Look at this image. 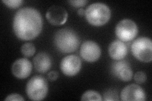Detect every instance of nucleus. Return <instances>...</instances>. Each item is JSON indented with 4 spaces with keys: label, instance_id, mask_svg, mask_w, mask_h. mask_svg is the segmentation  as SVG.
Here are the masks:
<instances>
[{
    "label": "nucleus",
    "instance_id": "obj_15",
    "mask_svg": "<svg viewBox=\"0 0 152 101\" xmlns=\"http://www.w3.org/2000/svg\"><path fill=\"white\" fill-rule=\"evenodd\" d=\"M22 54L26 57H31L36 52V47L31 42H27L23 44L20 48Z\"/></svg>",
    "mask_w": 152,
    "mask_h": 101
},
{
    "label": "nucleus",
    "instance_id": "obj_13",
    "mask_svg": "<svg viewBox=\"0 0 152 101\" xmlns=\"http://www.w3.org/2000/svg\"><path fill=\"white\" fill-rule=\"evenodd\" d=\"M33 63L35 69L38 72L45 73L51 68L52 60L48 54L42 52L38 53L33 58Z\"/></svg>",
    "mask_w": 152,
    "mask_h": 101
},
{
    "label": "nucleus",
    "instance_id": "obj_11",
    "mask_svg": "<svg viewBox=\"0 0 152 101\" xmlns=\"http://www.w3.org/2000/svg\"><path fill=\"white\" fill-rule=\"evenodd\" d=\"M32 65L31 61L26 58H20L13 62L12 72L15 77L20 79L27 78L32 72Z\"/></svg>",
    "mask_w": 152,
    "mask_h": 101
},
{
    "label": "nucleus",
    "instance_id": "obj_14",
    "mask_svg": "<svg viewBox=\"0 0 152 101\" xmlns=\"http://www.w3.org/2000/svg\"><path fill=\"white\" fill-rule=\"evenodd\" d=\"M131 66L129 62L126 61H122V60H118L117 61L113 62L111 65V71L112 74L117 77L125 68Z\"/></svg>",
    "mask_w": 152,
    "mask_h": 101
},
{
    "label": "nucleus",
    "instance_id": "obj_2",
    "mask_svg": "<svg viewBox=\"0 0 152 101\" xmlns=\"http://www.w3.org/2000/svg\"><path fill=\"white\" fill-rule=\"evenodd\" d=\"M53 41L56 49L63 53L75 52L80 43L77 33L70 28H64L57 31Z\"/></svg>",
    "mask_w": 152,
    "mask_h": 101
},
{
    "label": "nucleus",
    "instance_id": "obj_5",
    "mask_svg": "<svg viewBox=\"0 0 152 101\" xmlns=\"http://www.w3.org/2000/svg\"><path fill=\"white\" fill-rule=\"evenodd\" d=\"M132 53L141 62H150L152 60V42L148 37H140L132 42Z\"/></svg>",
    "mask_w": 152,
    "mask_h": 101
},
{
    "label": "nucleus",
    "instance_id": "obj_18",
    "mask_svg": "<svg viewBox=\"0 0 152 101\" xmlns=\"http://www.w3.org/2000/svg\"><path fill=\"white\" fill-rule=\"evenodd\" d=\"M118 100V94L112 90L106 91L104 94V100Z\"/></svg>",
    "mask_w": 152,
    "mask_h": 101
},
{
    "label": "nucleus",
    "instance_id": "obj_17",
    "mask_svg": "<svg viewBox=\"0 0 152 101\" xmlns=\"http://www.w3.org/2000/svg\"><path fill=\"white\" fill-rule=\"evenodd\" d=\"M2 2L8 7L13 9L20 7L23 3L22 0H3Z\"/></svg>",
    "mask_w": 152,
    "mask_h": 101
},
{
    "label": "nucleus",
    "instance_id": "obj_7",
    "mask_svg": "<svg viewBox=\"0 0 152 101\" xmlns=\"http://www.w3.org/2000/svg\"><path fill=\"white\" fill-rule=\"evenodd\" d=\"M82 62L76 55H69L61 61L60 68L62 73L68 76L77 75L81 69Z\"/></svg>",
    "mask_w": 152,
    "mask_h": 101
},
{
    "label": "nucleus",
    "instance_id": "obj_21",
    "mask_svg": "<svg viewBox=\"0 0 152 101\" xmlns=\"http://www.w3.org/2000/svg\"><path fill=\"white\" fill-rule=\"evenodd\" d=\"M5 100H24L22 96L17 94H12L7 96V97L4 99Z\"/></svg>",
    "mask_w": 152,
    "mask_h": 101
},
{
    "label": "nucleus",
    "instance_id": "obj_22",
    "mask_svg": "<svg viewBox=\"0 0 152 101\" xmlns=\"http://www.w3.org/2000/svg\"><path fill=\"white\" fill-rule=\"evenodd\" d=\"M48 77L50 80L52 81H55L58 77V73L56 71H50V73L48 74Z\"/></svg>",
    "mask_w": 152,
    "mask_h": 101
},
{
    "label": "nucleus",
    "instance_id": "obj_16",
    "mask_svg": "<svg viewBox=\"0 0 152 101\" xmlns=\"http://www.w3.org/2000/svg\"><path fill=\"white\" fill-rule=\"evenodd\" d=\"M82 100H102V96L96 91L88 90L85 92L81 97Z\"/></svg>",
    "mask_w": 152,
    "mask_h": 101
},
{
    "label": "nucleus",
    "instance_id": "obj_1",
    "mask_svg": "<svg viewBox=\"0 0 152 101\" xmlns=\"http://www.w3.org/2000/svg\"><path fill=\"white\" fill-rule=\"evenodd\" d=\"M43 20L41 13L32 7L19 9L13 18V32L21 40L35 39L41 32Z\"/></svg>",
    "mask_w": 152,
    "mask_h": 101
},
{
    "label": "nucleus",
    "instance_id": "obj_20",
    "mask_svg": "<svg viewBox=\"0 0 152 101\" xmlns=\"http://www.w3.org/2000/svg\"><path fill=\"white\" fill-rule=\"evenodd\" d=\"M69 3L74 7L80 8L84 7L88 3L87 0H71L69 1Z\"/></svg>",
    "mask_w": 152,
    "mask_h": 101
},
{
    "label": "nucleus",
    "instance_id": "obj_19",
    "mask_svg": "<svg viewBox=\"0 0 152 101\" xmlns=\"http://www.w3.org/2000/svg\"><path fill=\"white\" fill-rule=\"evenodd\" d=\"M134 79L137 84H143L146 80V75L142 71H137L134 76Z\"/></svg>",
    "mask_w": 152,
    "mask_h": 101
},
{
    "label": "nucleus",
    "instance_id": "obj_9",
    "mask_svg": "<svg viewBox=\"0 0 152 101\" xmlns=\"http://www.w3.org/2000/svg\"><path fill=\"white\" fill-rule=\"evenodd\" d=\"M121 99L124 101H144L146 94L144 90L136 84L128 85L121 93Z\"/></svg>",
    "mask_w": 152,
    "mask_h": 101
},
{
    "label": "nucleus",
    "instance_id": "obj_4",
    "mask_svg": "<svg viewBox=\"0 0 152 101\" xmlns=\"http://www.w3.org/2000/svg\"><path fill=\"white\" fill-rule=\"evenodd\" d=\"M48 92V84L46 79L40 75H35L28 81L26 93L28 97L32 100L44 99Z\"/></svg>",
    "mask_w": 152,
    "mask_h": 101
},
{
    "label": "nucleus",
    "instance_id": "obj_23",
    "mask_svg": "<svg viewBox=\"0 0 152 101\" xmlns=\"http://www.w3.org/2000/svg\"><path fill=\"white\" fill-rule=\"evenodd\" d=\"M77 14L79 16H83L85 15V10L83 8H80L78 9Z\"/></svg>",
    "mask_w": 152,
    "mask_h": 101
},
{
    "label": "nucleus",
    "instance_id": "obj_3",
    "mask_svg": "<svg viewBox=\"0 0 152 101\" xmlns=\"http://www.w3.org/2000/svg\"><path fill=\"white\" fill-rule=\"evenodd\" d=\"M87 21L93 26L99 27L107 23L111 17L110 8L103 3H94L85 10Z\"/></svg>",
    "mask_w": 152,
    "mask_h": 101
},
{
    "label": "nucleus",
    "instance_id": "obj_6",
    "mask_svg": "<svg viewBox=\"0 0 152 101\" xmlns=\"http://www.w3.org/2000/svg\"><path fill=\"white\" fill-rule=\"evenodd\" d=\"M138 33V27L131 19H123L115 27V34L119 40L128 42L133 40Z\"/></svg>",
    "mask_w": 152,
    "mask_h": 101
},
{
    "label": "nucleus",
    "instance_id": "obj_10",
    "mask_svg": "<svg viewBox=\"0 0 152 101\" xmlns=\"http://www.w3.org/2000/svg\"><path fill=\"white\" fill-rule=\"evenodd\" d=\"M48 21L53 25H61L64 24L68 18L66 9L60 6L53 5L49 8L46 14Z\"/></svg>",
    "mask_w": 152,
    "mask_h": 101
},
{
    "label": "nucleus",
    "instance_id": "obj_8",
    "mask_svg": "<svg viewBox=\"0 0 152 101\" xmlns=\"http://www.w3.org/2000/svg\"><path fill=\"white\" fill-rule=\"evenodd\" d=\"M100 47L92 41L84 42L80 49V54L85 61L89 62L96 61L101 56Z\"/></svg>",
    "mask_w": 152,
    "mask_h": 101
},
{
    "label": "nucleus",
    "instance_id": "obj_12",
    "mask_svg": "<svg viewBox=\"0 0 152 101\" xmlns=\"http://www.w3.org/2000/svg\"><path fill=\"white\" fill-rule=\"evenodd\" d=\"M108 53L114 60H122L127 54V47L126 44L121 40H115L108 47Z\"/></svg>",
    "mask_w": 152,
    "mask_h": 101
}]
</instances>
